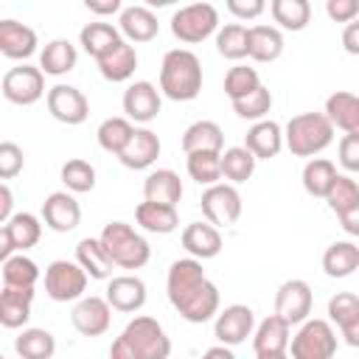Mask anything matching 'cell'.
<instances>
[{
	"mask_svg": "<svg viewBox=\"0 0 359 359\" xmlns=\"http://www.w3.org/2000/svg\"><path fill=\"white\" fill-rule=\"evenodd\" d=\"M165 292L171 306L188 323H208L213 314H219V289L205 278L202 261L196 258H180L168 266Z\"/></svg>",
	"mask_w": 359,
	"mask_h": 359,
	"instance_id": "cell-1",
	"label": "cell"
},
{
	"mask_svg": "<svg viewBox=\"0 0 359 359\" xmlns=\"http://www.w3.org/2000/svg\"><path fill=\"white\" fill-rule=\"evenodd\" d=\"M168 353L171 339L165 328L149 314L129 320L109 348V359H168Z\"/></svg>",
	"mask_w": 359,
	"mask_h": 359,
	"instance_id": "cell-2",
	"label": "cell"
},
{
	"mask_svg": "<svg viewBox=\"0 0 359 359\" xmlns=\"http://www.w3.org/2000/svg\"><path fill=\"white\" fill-rule=\"evenodd\" d=\"M160 90L171 101H194L202 93V62L188 48H174L160 65Z\"/></svg>",
	"mask_w": 359,
	"mask_h": 359,
	"instance_id": "cell-3",
	"label": "cell"
},
{
	"mask_svg": "<svg viewBox=\"0 0 359 359\" xmlns=\"http://www.w3.org/2000/svg\"><path fill=\"white\" fill-rule=\"evenodd\" d=\"M334 140V123L325 112H303L286 123L283 143L294 157H314Z\"/></svg>",
	"mask_w": 359,
	"mask_h": 359,
	"instance_id": "cell-4",
	"label": "cell"
},
{
	"mask_svg": "<svg viewBox=\"0 0 359 359\" xmlns=\"http://www.w3.org/2000/svg\"><path fill=\"white\" fill-rule=\"evenodd\" d=\"M98 238L107 247V252L115 261V266H121V269H140L151 258L149 241L126 222H107Z\"/></svg>",
	"mask_w": 359,
	"mask_h": 359,
	"instance_id": "cell-5",
	"label": "cell"
},
{
	"mask_svg": "<svg viewBox=\"0 0 359 359\" xmlns=\"http://www.w3.org/2000/svg\"><path fill=\"white\" fill-rule=\"evenodd\" d=\"M219 28V11L210 3H191L174 11L171 17V34L185 42V45H196L205 42L210 34H216Z\"/></svg>",
	"mask_w": 359,
	"mask_h": 359,
	"instance_id": "cell-6",
	"label": "cell"
},
{
	"mask_svg": "<svg viewBox=\"0 0 359 359\" xmlns=\"http://www.w3.org/2000/svg\"><path fill=\"white\" fill-rule=\"evenodd\" d=\"M87 272L81 269L79 261H50L45 269V292L50 300L56 303H67V300H81L84 289H87Z\"/></svg>",
	"mask_w": 359,
	"mask_h": 359,
	"instance_id": "cell-7",
	"label": "cell"
},
{
	"mask_svg": "<svg viewBox=\"0 0 359 359\" xmlns=\"http://www.w3.org/2000/svg\"><path fill=\"white\" fill-rule=\"evenodd\" d=\"M337 334L328 320H306L292 337V359H334Z\"/></svg>",
	"mask_w": 359,
	"mask_h": 359,
	"instance_id": "cell-8",
	"label": "cell"
},
{
	"mask_svg": "<svg viewBox=\"0 0 359 359\" xmlns=\"http://www.w3.org/2000/svg\"><path fill=\"white\" fill-rule=\"evenodd\" d=\"M42 238V224L34 213H14L0 227V261H8L17 252L36 247Z\"/></svg>",
	"mask_w": 359,
	"mask_h": 359,
	"instance_id": "cell-9",
	"label": "cell"
},
{
	"mask_svg": "<svg viewBox=\"0 0 359 359\" xmlns=\"http://www.w3.org/2000/svg\"><path fill=\"white\" fill-rule=\"evenodd\" d=\"M3 95L17 107H31L45 95V73L31 65H17L3 76Z\"/></svg>",
	"mask_w": 359,
	"mask_h": 359,
	"instance_id": "cell-10",
	"label": "cell"
},
{
	"mask_svg": "<svg viewBox=\"0 0 359 359\" xmlns=\"http://www.w3.org/2000/svg\"><path fill=\"white\" fill-rule=\"evenodd\" d=\"M199 205H202L205 219H208L213 227H230V224H236L238 216H241V194L236 191V185L219 182V185L205 188Z\"/></svg>",
	"mask_w": 359,
	"mask_h": 359,
	"instance_id": "cell-11",
	"label": "cell"
},
{
	"mask_svg": "<svg viewBox=\"0 0 359 359\" xmlns=\"http://www.w3.org/2000/svg\"><path fill=\"white\" fill-rule=\"evenodd\" d=\"M45 101H48V112L59 123H67V126H79L90 115L87 95L79 87H73V84H56V87H50L48 95H45Z\"/></svg>",
	"mask_w": 359,
	"mask_h": 359,
	"instance_id": "cell-12",
	"label": "cell"
},
{
	"mask_svg": "<svg viewBox=\"0 0 359 359\" xmlns=\"http://www.w3.org/2000/svg\"><path fill=\"white\" fill-rule=\"evenodd\" d=\"M275 314L280 320H286L289 325H303L311 314V286L300 278H292L286 283H280L278 294H275Z\"/></svg>",
	"mask_w": 359,
	"mask_h": 359,
	"instance_id": "cell-13",
	"label": "cell"
},
{
	"mask_svg": "<svg viewBox=\"0 0 359 359\" xmlns=\"http://www.w3.org/2000/svg\"><path fill=\"white\" fill-rule=\"evenodd\" d=\"M252 325H255V314L250 306L244 303H233L227 309H222L216 314V325H213V337L219 339V345H241L250 334H252Z\"/></svg>",
	"mask_w": 359,
	"mask_h": 359,
	"instance_id": "cell-14",
	"label": "cell"
},
{
	"mask_svg": "<svg viewBox=\"0 0 359 359\" xmlns=\"http://www.w3.org/2000/svg\"><path fill=\"white\" fill-rule=\"evenodd\" d=\"M70 320L81 337H101V334H107V328L112 323V306L107 303V297L90 294L73 306Z\"/></svg>",
	"mask_w": 359,
	"mask_h": 359,
	"instance_id": "cell-15",
	"label": "cell"
},
{
	"mask_svg": "<svg viewBox=\"0 0 359 359\" xmlns=\"http://www.w3.org/2000/svg\"><path fill=\"white\" fill-rule=\"evenodd\" d=\"M42 219H45V224H48L53 233H70V230H76L79 222H81V208H79V202H76L73 194H67V191H53V194H48L45 202H42Z\"/></svg>",
	"mask_w": 359,
	"mask_h": 359,
	"instance_id": "cell-16",
	"label": "cell"
},
{
	"mask_svg": "<svg viewBox=\"0 0 359 359\" xmlns=\"http://www.w3.org/2000/svg\"><path fill=\"white\" fill-rule=\"evenodd\" d=\"M160 107H163V98L151 81H135L123 93V112H126V118H132L137 123L154 121L160 115Z\"/></svg>",
	"mask_w": 359,
	"mask_h": 359,
	"instance_id": "cell-17",
	"label": "cell"
},
{
	"mask_svg": "<svg viewBox=\"0 0 359 359\" xmlns=\"http://www.w3.org/2000/svg\"><path fill=\"white\" fill-rule=\"evenodd\" d=\"M107 303L123 314L140 311L146 303V283L137 275H118L107 286Z\"/></svg>",
	"mask_w": 359,
	"mask_h": 359,
	"instance_id": "cell-18",
	"label": "cell"
},
{
	"mask_svg": "<svg viewBox=\"0 0 359 359\" xmlns=\"http://www.w3.org/2000/svg\"><path fill=\"white\" fill-rule=\"evenodd\" d=\"M244 149L255 157V160H272L280 154L283 149V129L275 121H258L250 126L247 137H244Z\"/></svg>",
	"mask_w": 359,
	"mask_h": 359,
	"instance_id": "cell-19",
	"label": "cell"
},
{
	"mask_svg": "<svg viewBox=\"0 0 359 359\" xmlns=\"http://www.w3.org/2000/svg\"><path fill=\"white\" fill-rule=\"evenodd\" d=\"M160 137L151 132V129H135V135H132V140H129V146L118 154V160L126 165V168H132V171H143V168H149L157 157H160Z\"/></svg>",
	"mask_w": 359,
	"mask_h": 359,
	"instance_id": "cell-20",
	"label": "cell"
},
{
	"mask_svg": "<svg viewBox=\"0 0 359 359\" xmlns=\"http://www.w3.org/2000/svg\"><path fill=\"white\" fill-rule=\"evenodd\" d=\"M182 247L191 252V258L196 261H208L216 258L222 252V233L219 227H213L210 222H194L182 230Z\"/></svg>",
	"mask_w": 359,
	"mask_h": 359,
	"instance_id": "cell-21",
	"label": "cell"
},
{
	"mask_svg": "<svg viewBox=\"0 0 359 359\" xmlns=\"http://www.w3.org/2000/svg\"><path fill=\"white\" fill-rule=\"evenodd\" d=\"M36 50V31L17 22L0 20V53L8 59H28Z\"/></svg>",
	"mask_w": 359,
	"mask_h": 359,
	"instance_id": "cell-22",
	"label": "cell"
},
{
	"mask_svg": "<svg viewBox=\"0 0 359 359\" xmlns=\"http://www.w3.org/2000/svg\"><path fill=\"white\" fill-rule=\"evenodd\" d=\"M289 331L292 325L286 320H280L278 314H269L266 320L258 323L255 334H252V351L255 356H264V353H286L289 348Z\"/></svg>",
	"mask_w": 359,
	"mask_h": 359,
	"instance_id": "cell-23",
	"label": "cell"
},
{
	"mask_svg": "<svg viewBox=\"0 0 359 359\" xmlns=\"http://www.w3.org/2000/svg\"><path fill=\"white\" fill-rule=\"evenodd\" d=\"M143 199L146 202H157V205H171L177 208V202L182 199V180L177 171L171 168H157L146 177L143 182Z\"/></svg>",
	"mask_w": 359,
	"mask_h": 359,
	"instance_id": "cell-24",
	"label": "cell"
},
{
	"mask_svg": "<svg viewBox=\"0 0 359 359\" xmlns=\"http://www.w3.org/2000/svg\"><path fill=\"white\" fill-rule=\"evenodd\" d=\"M325 115L345 135H359V95L345 93V90L331 93L325 98Z\"/></svg>",
	"mask_w": 359,
	"mask_h": 359,
	"instance_id": "cell-25",
	"label": "cell"
},
{
	"mask_svg": "<svg viewBox=\"0 0 359 359\" xmlns=\"http://www.w3.org/2000/svg\"><path fill=\"white\" fill-rule=\"evenodd\" d=\"M31 303H34V289L3 286V292H0V323L6 328H22L31 317Z\"/></svg>",
	"mask_w": 359,
	"mask_h": 359,
	"instance_id": "cell-26",
	"label": "cell"
},
{
	"mask_svg": "<svg viewBox=\"0 0 359 359\" xmlns=\"http://www.w3.org/2000/svg\"><path fill=\"white\" fill-rule=\"evenodd\" d=\"M118 25H121V31L126 34L129 42H149V39H154L157 31H160L157 17H154L151 8H146V6H126V8L121 11Z\"/></svg>",
	"mask_w": 359,
	"mask_h": 359,
	"instance_id": "cell-27",
	"label": "cell"
},
{
	"mask_svg": "<svg viewBox=\"0 0 359 359\" xmlns=\"http://www.w3.org/2000/svg\"><path fill=\"white\" fill-rule=\"evenodd\" d=\"M76 261L81 264V269L93 278V280H104L112 275L115 261L109 258L107 247L101 244V238H81L76 244Z\"/></svg>",
	"mask_w": 359,
	"mask_h": 359,
	"instance_id": "cell-28",
	"label": "cell"
},
{
	"mask_svg": "<svg viewBox=\"0 0 359 359\" xmlns=\"http://www.w3.org/2000/svg\"><path fill=\"white\" fill-rule=\"evenodd\" d=\"M137 67V50L135 45L129 42H118L107 56L98 59V73L107 79V81H126Z\"/></svg>",
	"mask_w": 359,
	"mask_h": 359,
	"instance_id": "cell-29",
	"label": "cell"
},
{
	"mask_svg": "<svg viewBox=\"0 0 359 359\" xmlns=\"http://www.w3.org/2000/svg\"><path fill=\"white\" fill-rule=\"evenodd\" d=\"M224 146V132L213 121H196L182 132V151L196 154V151H219Z\"/></svg>",
	"mask_w": 359,
	"mask_h": 359,
	"instance_id": "cell-30",
	"label": "cell"
},
{
	"mask_svg": "<svg viewBox=\"0 0 359 359\" xmlns=\"http://www.w3.org/2000/svg\"><path fill=\"white\" fill-rule=\"evenodd\" d=\"M79 53L70 39H50L39 53V70L45 76H65L76 67Z\"/></svg>",
	"mask_w": 359,
	"mask_h": 359,
	"instance_id": "cell-31",
	"label": "cell"
},
{
	"mask_svg": "<svg viewBox=\"0 0 359 359\" xmlns=\"http://www.w3.org/2000/svg\"><path fill=\"white\" fill-rule=\"evenodd\" d=\"M283 53V34L275 25H252L247 39V56L255 62H275Z\"/></svg>",
	"mask_w": 359,
	"mask_h": 359,
	"instance_id": "cell-32",
	"label": "cell"
},
{
	"mask_svg": "<svg viewBox=\"0 0 359 359\" xmlns=\"http://www.w3.org/2000/svg\"><path fill=\"white\" fill-rule=\"evenodd\" d=\"M135 219H137V224H140L143 230L160 233V236L174 233V230L180 227L177 208H171V205H157V202H146V199L135 208Z\"/></svg>",
	"mask_w": 359,
	"mask_h": 359,
	"instance_id": "cell-33",
	"label": "cell"
},
{
	"mask_svg": "<svg viewBox=\"0 0 359 359\" xmlns=\"http://www.w3.org/2000/svg\"><path fill=\"white\" fill-rule=\"evenodd\" d=\"M79 42L87 50V56H93L98 62L101 56H107L123 39H121V31L115 25H109V22H87L81 28V34H79Z\"/></svg>",
	"mask_w": 359,
	"mask_h": 359,
	"instance_id": "cell-34",
	"label": "cell"
},
{
	"mask_svg": "<svg viewBox=\"0 0 359 359\" xmlns=\"http://www.w3.org/2000/svg\"><path fill=\"white\" fill-rule=\"evenodd\" d=\"M323 269L328 278H348L359 269V247L353 241H334L323 252Z\"/></svg>",
	"mask_w": 359,
	"mask_h": 359,
	"instance_id": "cell-35",
	"label": "cell"
},
{
	"mask_svg": "<svg viewBox=\"0 0 359 359\" xmlns=\"http://www.w3.org/2000/svg\"><path fill=\"white\" fill-rule=\"evenodd\" d=\"M337 177H339V174H337V168H334L331 160H325V157H314V160H309L306 168H303V188H306L309 196H320V199H325V196L331 194Z\"/></svg>",
	"mask_w": 359,
	"mask_h": 359,
	"instance_id": "cell-36",
	"label": "cell"
},
{
	"mask_svg": "<svg viewBox=\"0 0 359 359\" xmlns=\"http://www.w3.org/2000/svg\"><path fill=\"white\" fill-rule=\"evenodd\" d=\"M272 20L283 31H303L311 20V6L309 0H272L269 3Z\"/></svg>",
	"mask_w": 359,
	"mask_h": 359,
	"instance_id": "cell-37",
	"label": "cell"
},
{
	"mask_svg": "<svg viewBox=\"0 0 359 359\" xmlns=\"http://www.w3.org/2000/svg\"><path fill=\"white\" fill-rule=\"evenodd\" d=\"M132 135H135L132 121H129V118H118V115L101 121V126H98V132H95L98 146H101L104 151H109V154H121V151L129 146Z\"/></svg>",
	"mask_w": 359,
	"mask_h": 359,
	"instance_id": "cell-38",
	"label": "cell"
},
{
	"mask_svg": "<svg viewBox=\"0 0 359 359\" xmlns=\"http://www.w3.org/2000/svg\"><path fill=\"white\" fill-rule=\"evenodd\" d=\"M14 351L22 359H50L56 351V339L48 328H25L14 339Z\"/></svg>",
	"mask_w": 359,
	"mask_h": 359,
	"instance_id": "cell-39",
	"label": "cell"
},
{
	"mask_svg": "<svg viewBox=\"0 0 359 359\" xmlns=\"http://www.w3.org/2000/svg\"><path fill=\"white\" fill-rule=\"evenodd\" d=\"M36 280H39V266L25 252H17L8 261H3V283L6 286H11V289H34Z\"/></svg>",
	"mask_w": 359,
	"mask_h": 359,
	"instance_id": "cell-40",
	"label": "cell"
},
{
	"mask_svg": "<svg viewBox=\"0 0 359 359\" xmlns=\"http://www.w3.org/2000/svg\"><path fill=\"white\" fill-rule=\"evenodd\" d=\"M255 171V157L244 149V146H230L222 154V177L230 180V185L247 182Z\"/></svg>",
	"mask_w": 359,
	"mask_h": 359,
	"instance_id": "cell-41",
	"label": "cell"
},
{
	"mask_svg": "<svg viewBox=\"0 0 359 359\" xmlns=\"http://www.w3.org/2000/svg\"><path fill=\"white\" fill-rule=\"evenodd\" d=\"M188 160V174L191 180H196L199 185H219L222 180V154L219 151H196V154H185Z\"/></svg>",
	"mask_w": 359,
	"mask_h": 359,
	"instance_id": "cell-42",
	"label": "cell"
},
{
	"mask_svg": "<svg viewBox=\"0 0 359 359\" xmlns=\"http://www.w3.org/2000/svg\"><path fill=\"white\" fill-rule=\"evenodd\" d=\"M247 39H250V28H244L241 22H227L224 28L216 31V50L224 59H244L247 56Z\"/></svg>",
	"mask_w": 359,
	"mask_h": 359,
	"instance_id": "cell-43",
	"label": "cell"
},
{
	"mask_svg": "<svg viewBox=\"0 0 359 359\" xmlns=\"http://www.w3.org/2000/svg\"><path fill=\"white\" fill-rule=\"evenodd\" d=\"M62 182L70 194H87L95 188V168L87 160L73 157L62 165Z\"/></svg>",
	"mask_w": 359,
	"mask_h": 359,
	"instance_id": "cell-44",
	"label": "cell"
},
{
	"mask_svg": "<svg viewBox=\"0 0 359 359\" xmlns=\"http://www.w3.org/2000/svg\"><path fill=\"white\" fill-rule=\"evenodd\" d=\"M272 109V93L261 84L258 90H252L250 95H244V98H238V101H233V112L238 115V118H244V121H264V115Z\"/></svg>",
	"mask_w": 359,
	"mask_h": 359,
	"instance_id": "cell-45",
	"label": "cell"
},
{
	"mask_svg": "<svg viewBox=\"0 0 359 359\" xmlns=\"http://www.w3.org/2000/svg\"><path fill=\"white\" fill-rule=\"evenodd\" d=\"M258 87H261V79H258V73H255L252 67H247V65H236V67H230L227 76H224V93L230 95V101H238V98L250 95V93L258 90Z\"/></svg>",
	"mask_w": 359,
	"mask_h": 359,
	"instance_id": "cell-46",
	"label": "cell"
},
{
	"mask_svg": "<svg viewBox=\"0 0 359 359\" xmlns=\"http://www.w3.org/2000/svg\"><path fill=\"white\" fill-rule=\"evenodd\" d=\"M325 202H328V208L337 216H342L345 210H351L353 205H359V185H356V180L339 174L337 182H334V188H331V194L325 196Z\"/></svg>",
	"mask_w": 359,
	"mask_h": 359,
	"instance_id": "cell-47",
	"label": "cell"
},
{
	"mask_svg": "<svg viewBox=\"0 0 359 359\" xmlns=\"http://www.w3.org/2000/svg\"><path fill=\"white\" fill-rule=\"evenodd\" d=\"M328 317L331 323H337L339 328H348L359 320V297L353 292H337L328 300Z\"/></svg>",
	"mask_w": 359,
	"mask_h": 359,
	"instance_id": "cell-48",
	"label": "cell"
},
{
	"mask_svg": "<svg viewBox=\"0 0 359 359\" xmlns=\"http://www.w3.org/2000/svg\"><path fill=\"white\" fill-rule=\"evenodd\" d=\"M25 165V157H22V149L11 140H3L0 143V180H11L22 171Z\"/></svg>",
	"mask_w": 359,
	"mask_h": 359,
	"instance_id": "cell-49",
	"label": "cell"
},
{
	"mask_svg": "<svg viewBox=\"0 0 359 359\" xmlns=\"http://www.w3.org/2000/svg\"><path fill=\"white\" fill-rule=\"evenodd\" d=\"M339 165L351 174H359V135H345L339 140Z\"/></svg>",
	"mask_w": 359,
	"mask_h": 359,
	"instance_id": "cell-50",
	"label": "cell"
},
{
	"mask_svg": "<svg viewBox=\"0 0 359 359\" xmlns=\"http://www.w3.org/2000/svg\"><path fill=\"white\" fill-rule=\"evenodd\" d=\"M325 14L334 22H353L359 17V0H328Z\"/></svg>",
	"mask_w": 359,
	"mask_h": 359,
	"instance_id": "cell-51",
	"label": "cell"
},
{
	"mask_svg": "<svg viewBox=\"0 0 359 359\" xmlns=\"http://www.w3.org/2000/svg\"><path fill=\"white\" fill-rule=\"evenodd\" d=\"M264 0H227V11L238 20H255L258 14H264Z\"/></svg>",
	"mask_w": 359,
	"mask_h": 359,
	"instance_id": "cell-52",
	"label": "cell"
},
{
	"mask_svg": "<svg viewBox=\"0 0 359 359\" xmlns=\"http://www.w3.org/2000/svg\"><path fill=\"white\" fill-rule=\"evenodd\" d=\"M342 48L351 56H359V17L345 25V31H342Z\"/></svg>",
	"mask_w": 359,
	"mask_h": 359,
	"instance_id": "cell-53",
	"label": "cell"
},
{
	"mask_svg": "<svg viewBox=\"0 0 359 359\" xmlns=\"http://www.w3.org/2000/svg\"><path fill=\"white\" fill-rule=\"evenodd\" d=\"M84 6L93 14H115V11H123L121 0H84Z\"/></svg>",
	"mask_w": 359,
	"mask_h": 359,
	"instance_id": "cell-54",
	"label": "cell"
},
{
	"mask_svg": "<svg viewBox=\"0 0 359 359\" xmlns=\"http://www.w3.org/2000/svg\"><path fill=\"white\" fill-rule=\"evenodd\" d=\"M339 224H342V230H345L348 236H356V238H359V205H353L351 210H345V213L339 216Z\"/></svg>",
	"mask_w": 359,
	"mask_h": 359,
	"instance_id": "cell-55",
	"label": "cell"
},
{
	"mask_svg": "<svg viewBox=\"0 0 359 359\" xmlns=\"http://www.w3.org/2000/svg\"><path fill=\"white\" fill-rule=\"evenodd\" d=\"M11 205H14V202H11V188L3 182V185H0V222H3V224L11 219Z\"/></svg>",
	"mask_w": 359,
	"mask_h": 359,
	"instance_id": "cell-56",
	"label": "cell"
},
{
	"mask_svg": "<svg viewBox=\"0 0 359 359\" xmlns=\"http://www.w3.org/2000/svg\"><path fill=\"white\" fill-rule=\"evenodd\" d=\"M202 359H236V353L227 348V345H213L202 353Z\"/></svg>",
	"mask_w": 359,
	"mask_h": 359,
	"instance_id": "cell-57",
	"label": "cell"
},
{
	"mask_svg": "<svg viewBox=\"0 0 359 359\" xmlns=\"http://www.w3.org/2000/svg\"><path fill=\"white\" fill-rule=\"evenodd\" d=\"M342 337H345V342H348L351 348H359V320H356L353 325L342 328Z\"/></svg>",
	"mask_w": 359,
	"mask_h": 359,
	"instance_id": "cell-58",
	"label": "cell"
},
{
	"mask_svg": "<svg viewBox=\"0 0 359 359\" xmlns=\"http://www.w3.org/2000/svg\"><path fill=\"white\" fill-rule=\"evenodd\" d=\"M258 359H289V353H264Z\"/></svg>",
	"mask_w": 359,
	"mask_h": 359,
	"instance_id": "cell-59",
	"label": "cell"
}]
</instances>
